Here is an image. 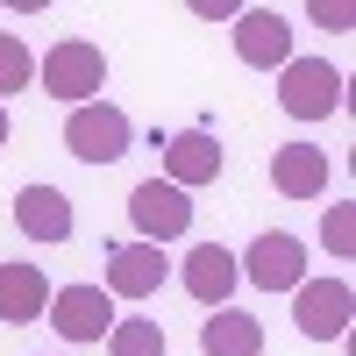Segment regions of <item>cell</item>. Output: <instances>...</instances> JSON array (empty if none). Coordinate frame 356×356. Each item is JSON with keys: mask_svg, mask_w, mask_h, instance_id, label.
Here are the masks:
<instances>
[{"mask_svg": "<svg viewBox=\"0 0 356 356\" xmlns=\"http://www.w3.org/2000/svg\"><path fill=\"white\" fill-rule=\"evenodd\" d=\"M36 72H43V93H50V100L86 107V100H100V86H107V50L86 43V36H65V43L43 50Z\"/></svg>", "mask_w": 356, "mask_h": 356, "instance_id": "6da1fadb", "label": "cell"}, {"mask_svg": "<svg viewBox=\"0 0 356 356\" xmlns=\"http://www.w3.org/2000/svg\"><path fill=\"white\" fill-rule=\"evenodd\" d=\"M129 221H136V243L164 250V243H178V235L193 228V200L178 186H164V178H143V186L129 193Z\"/></svg>", "mask_w": 356, "mask_h": 356, "instance_id": "8992f818", "label": "cell"}, {"mask_svg": "<svg viewBox=\"0 0 356 356\" xmlns=\"http://www.w3.org/2000/svg\"><path fill=\"white\" fill-rule=\"evenodd\" d=\"M0 150H8V107H0Z\"/></svg>", "mask_w": 356, "mask_h": 356, "instance_id": "44dd1931", "label": "cell"}, {"mask_svg": "<svg viewBox=\"0 0 356 356\" xmlns=\"http://www.w3.org/2000/svg\"><path fill=\"white\" fill-rule=\"evenodd\" d=\"M200 356H264V321L243 307H214L200 321Z\"/></svg>", "mask_w": 356, "mask_h": 356, "instance_id": "9a60e30c", "label": "cell"}, {"mask_svg": "<svg viewBox=\"0 0 356 356\" xmlns=\"http://www.w3.org/2000/svg\"><path fill=\"white\" fill-rule=\"evenodd\" d=\"M43 321H50L65 342H107V328H114L122 314H114V300H107L100 285H57Z\"/></svg>", "mask_w": 356, "mask_h": 356, "instance_id": "52a82bcc", "label": "cell"}, {"mask_svg": "<svg viewBox=\"0 0 356 356\" xmlns=\"http://www.w3.org/2000/svg\"><path fill=\"white\" fill-rule=\"evenodd\" d=\"M15 228L29 235V243H72V228H79V214H72V200L57 193V186H22L15 193Z\"/></svg>", "mask_w": 356, "mask_h": 356, "instance_id": "30bf717a", "label": "cell"}, {"mask_svg": "<svg viewBox=\"0 0 356 356\" xmlns=\"http://www.w3.org/2000/svg\"><path fill=\"white\" fill-rule=\"evenodd\" d=\"M50 278H43V264H29V257H8L0 264V321L8 328H22V321H43L50 314Z\"/></svg>", "mask_w": 356, "mask_h": 356, "instance_id": "8fae6325", "label": "cell"}, {"mask_svg": "<svg viewBox=\"0 0 356 356\" xmlns=\"http://www.w3.org/2000/svg\"><path fill=\"white\" fill-rule=\"evenodd\" d=\"M193 15H200V22H235L243 8H235V0H193Z\"/></svg>", "mask_w": 356, "mask_h": 356, "instance_id": "ffe728a7", "label": "cell"}, {"mask_svg": "<svg viewBox=\"0 0 356 356\" xmlns=\"http://www.w3.org/2000/svg\"><path fill=\"white\" fill-rule=\"evenodd\" d=\"M214 178H221V143L207 129H186V136L164 143V186L193 193V186H214Z\"/></svg>", "mask_w": 356, "mask_h": 356, "instance_id": "7c38bea8", "label": "cell"}, {"mask_svg": "<svg viewBox=\"0 0 356 356\" xmlns=\"http://www.w3.org/2000/svg\"><path fill=\"white\" fill-rule=\"evenodd\" d=\"M22 86H36V50H29L22 36H8V29H0V100L22 93Z\"/></svg>", "mask_w": 356, "mask_h": 356, "instance_id": "e0dca14e", "label": "cell"}, {"mask_svg": "<svg viewBox=\"0 0 356 356\" xmlns=\"http://www.w3.org/2000/svg\"><path fill=\"white\" fill-rule=\"evenodd\" d=\"M307 15H314L321 29H335V36H349V22H356V15L342 8V0H335V8H328V0H314V8H307Z\"/></svg>", "mask_w": 356, "mask_h": 356, "instance_id": "d6986e66", "label": "cell"}, {"mask_svg": "<svg viewBox=\"0 0 356 356\" xmlns=\"http://www.w3.org/2000/svg\"><path fill=\"white\" fill-rule=\"evenodd\" d=\"M178 278H186V292H193L200 307H228V292L243 285V271H235V250H221V243H200V250L186 257V271H178Z\"/></svg>", "mask_w": 356, "mask_h": 356, "instance_id": "5bb4252c", "label": "cell"}, {"mask_svg": "<svg viewBox=\"0 0 356 356\" xmlns=\"http://www.w3.org/2000/svg\"><path fill=\"white\" fill-rule=\"evenodd\" d=\"M271 186L285 200H321V193H328V150H321V143H278Z\"/></svg>", "mask_w": 356, "mask_h": 356, "instance_id": "4fadbf2b", "label": "cell"}, {"mask_svg": "<svg viewBox=\"0 0 356 356\" xmlns=\"http://www.w3.org/2000/svg\"><path fill=\"white\" fill-rule=\"evenodd\" d=\"M250 285H264V292H300L307 285V243L300 235H285V228H264L257 243L243 250V264H235Z\"/></svg>", "mask_w": 356, "mask_h": 356, "instance_id": "5b68a950", "label": "cell"}, {"mask_svg": "<svg viewBox=\"0 0 356 356\" xmlns=\"http://www.w3.org/2000/svg\"><path fill=\"white\" fill-rule=\"evenodd\" d=\"M107 356H164V328L150 314H122L107 328Z\"/></svg>", "mask_w": 356, "mask_h": 356, "instance_id": "2e32d148", "label": "cell"}, {"mask_svg": "<svg viewBox=\"0 0 356 356\" xmlns=\"http://www.w3.org/2000/svg\"><path fill=\"white\" fill-rule=\"evenodd\" d=\"M171 278V264H164V250H150V243H114L107 250V300H157V285Z\"/></svg>", "mask_w": 356, "mask_h": 356, "instance_id": "9c48e42d", "label": "cell"}, {"mask_svg": "<svg viewBox=\"0 0 356 356\" xmlns=\"http://www.w3.org/2000/svg\"><path fill=\"white\" fill-rule=\"evenodd\" d=\"M321 243H328V257H349V250H356V207H349V200L328 207V221H321Z\"/></svg>", "mask_w": 356, "mask_h": 356, "instance_id": "ac0fdd59", "label": "cell"}, {"mask_svg": "<svg viewBox=\"0 0 356 356\" xmlns=\"http://www.w3.org/2000/svg\"><path fill=\"white\" fill-rule=\"evenodd\" d=\"M349 314H356L349 278H307L300 292H292V328H300L307 342H342Z\"/></svg>", "mask_w": 356, "mask_h": 356, "instance_id": "277c9868", "label": "cell"}, {"mask_svg": "<svg viewBox=\"0 0 356 356\" xmlns=\"http://www.w3.org/2000/svg\"><path fill=\"white\" fill-rule=\"evenodd\" d=\"M278 107L292 114V122H328V114L342 107V72L328 65V57H292V65L278 72Z\"/></svg>", "mask_w": 356, "mask_h": 356, "instance_id": "3957f363", "label": "cell"}, {"mask_svg": "<svg viewBox=\"0 0 356 356\" xmlns=\"http://www.w3.org/2000/svg\"><path fill=\"white\" fill-rule=\"evenodd\" d=\"M235 57L250 72H285L292 65V22L278 8H243L235 15Z\"/></svg>", "mask_w": 356, "mask_h": 356, "instance_id": "ba28073f", "label": "cell"}, {"mask_svg": "<svg viewBox=\"0 0 356 356\" xmlns=\"http://www.w3.org/2000/svg\"><path fill=\"white\" fill-rule=\"evenodd\" d=\"M129 143H136V129L114 100H86L65 114V150L79 164H114V157H129Z\"/></svg>", "mask_w": 356, "mask_h": 356, "instance_id": "7a4b0ae2", "label": "cell"}]
</instances>
